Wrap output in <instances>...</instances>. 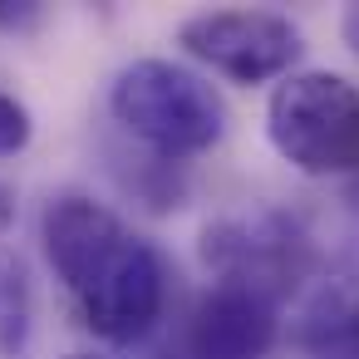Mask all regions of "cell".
<instances>
[{
  "label": "cell",
  "instance_id": "obj_1",
  "mask_svg": "<svg viewBox=\"0 0 359 359\" xmlns=\"http://www.w3.org/2000/svg\"><path fill=\"white\" fill-rule=\"evenodd\" d=\"M45 256L74 295L84 325L109 344H138L168 300L163 256L123 226L118 212L84 192H65L40 217Z\"/></svg>",
  "mask_w": 359,
  "mask_h": 359
},
{
  "label": "cell",
  "instance_id": "obj_2",
  "mask_svg": "<svg viewBox=\"0 0 359 359\" xmlns=\"http://www.w3.org/2000/svg\"><path fill=\"white\" fill-rule=\"evenodd\" d=\"M109 114L123 133L148 143L163 158H197L222 143L226 104L222 94L172 60H133L114 74Z\"/></svg>",
  "mask_w": 359,
  "mask_h": 359
},
{
  "label": "cell",
  "instance_id": "obj_3",
  "mask_svg": "<svg viewBox=\"0 0 359 359\" xmlns=\"http://www.w3.org/2000/svg\"><path fill=\"white\" fill-rule=\"evenodd\" d=\"M266 138L305 177L359 172V84L330 69L285 74L266 104Z\"/></svg>",
  "mask_w": 359,
  "mask_h": 359
},
{
  "label": "cell",
  "instance_id": "obj_4",
  "mask_svg": "<svg viewBox=\"0 0 359 359\" xmlns=\"http://www.w3.org/2000/svg\"><path fill=\"white\" fill-rule=\"evenodd\" d=\"M202 261L212 266L217 280L251 285L280 305V295H290L300 280H310L315 251H310V236L295 217L256 207V212H236V217L212 222L202 231Z\"/></svg>",
  "mask_w": 359,
  "mask_h": 359
},
{
  "label": "cell",
  "instance_id": "obj_5",
  "mask_svg": "<svg viewBox=\"0 0 359 359\" xmlns=\"http://www.w3.org/2000/svg\"><path fill=\"white\" fill-rule=\"evenodd\" d=\"M177 45L231 84H271L300 60V30L276 11H202L182 20Z\"/></svg>",
  "mask_w": 359,
  "mask_h": 359
},
{
  "label": "cell",
  "instance_id": "obj_6",
  "mask_svg": "<svg viewBox=\"0 0 359 359\" xmlns=\"http://www.w3.org/2000/svg\"><path fill=\"white\" fill-rule=\"evenodd\" d=\"M280 330V305L251 285L212 280L187 315V359H266Z\"/></svg>",
  "mask_w": 359,
  "mask_h": 359
},
{
  "label": "cell",
  "instance_id": "obj_7",
  "mask_svg": "<svg viewBox=\"0 0 359 359\" xmlns=\"http://www.w3.org/2000/svg\"><path fill=\"white\" fill-rule=\"evenodd\" d=\"M295 344L320 359H359V251L310 276L305 305L295 315Z\"/></svg>",
  "mask_w": 359,
  "mask_h": 359
},
{
  "label": "cell",
  "instance_id": "obj_8",
  "mask_svg": "<svg viewBox=\"0 0 359 359\" xmlns=\"http://www.w3.org/2000/svg\"><path fill=\"white\" fill-rule=\"evenodd\" d=\"M30 133H35L30 109H25L15 94H6V89H0V158H15V153H25Z\"/></svg>",
  "mask_w": 359,
  "mask_h": 359
},
{
  "label": "cell",
  "instance_id": "obj_9",
  "mask_svg": "<svg viewBox=\"0 0 359 359\" xmlns=\"http://www.w3.org/2000/svg\"><path fill=\"white\" fill-rule=\"evenodd\" d=\"M339 35H344V45L359 55V6H349V11L339 15Z\"/></svg>",
  "mask_w": 359,
  "mask_h": 359
},
{
  "label": "cell",
  "instance_id": "obj_10",
  "mask_svg": "<svg viewBox=\"0 0 359 359\" xmlns=\"http://www.w3.org/2000/svg\"><path fill=\"white\" fill-rule=\"evenodd\" d=\"M11 222H15V192H11L6 182H0V236L11 231Z\"/></svg>",
  "mask_w": 359,
  "mask_h": 359
},
{
  "label": "cell",
  "instance_id": "obj_11",
  "mask_svg": "<svg viewBox=\"0 0 359 359\" xmlns=\"http://www.w3.org/2000/svg\"><path fill=\"white\" fill-rule=\"evenodd\" d=\"M349 202H354V212H359V172L349 177Z\"/></svg>",
  "mask_w": 359,
  "mask_h": 359
},
{
  "label": "cell",
  "instance_id": "obj_12",
  "mask_svg": "<svg viewBox=\"0 0 359 359\" xmlns=\"http://www.w3.org/2000/svg\"><path fill=\"white\" fill-rule=\"evenodd\" d=\"M65 359H104V354H89V349H74V354H65Z\"/></svg>",
  "mask_w": 359,
  "mask_h": 359
}]
</instances>
